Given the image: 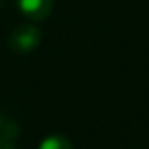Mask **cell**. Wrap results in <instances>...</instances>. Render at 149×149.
Returning a JSON list of instances; mask_svg holds the SVG:
<instances>
[{
    "mask_svg": "<svg viewBox=\"0 0 149 149\" xmlns=\"http://www.w3.org/2000/svg\"><path fill=\"white\" fill-rule=\"evenodd\" d=\"M44 40V30L36 25H19L10 34V47L17 55H26L34 51Z\"/></svg>",
    "mask_w": 149,
    "mask_h": 149,
    "instance_id": "obj_1",
    "label": "cell"
},
{
    "mask_svg": "<svg viewBox=\"0 0 149 149\" xmlns=\"http://www.w3.org/2000/svg\"><path fill=\"white\" fill-rule=\"evenodd\" d=\"M15 6L30 21H44L53 11L55 0H15Z\"/></svg>",
    "mask_w": 149,
    "mask_h": 149,
    "instance_id": "obj_2",
    "label": "cell"
},
{
    "mask_svg": "<svg viewBox=\"0 0 149 149\" xmlns=\"http://www.w3.org/2000/svg\"><path fill=\"white\" fill-rule=\"evenodd\" d=\"M38 149H74V143L62 134H49L40 142Z\"/></svg>",
    "mask_w": 149,
    "mask_h": 149,
    "instance_id": "obj_3",
    "label": "cell"
},
{
    "mask_svg": "<svg viewBox=\"0 0 149 149\" xmlns=\"http://www.w3.org/2000/svg\"><path fill=\"white\" fill-rule=\"evenodd\" d=\"M6 127H8V123H4V128H2V132H0V149H17L15 147V143L11 142V140L17 136V132H6Z\"/></svg>",
    "mask_w": 149,
    "mask_h": 149,
    "instance_id": "obj_4",
    "label": "cell"
},
{
    "mask_svg": "<svg viewBox=\"0 0 149 149\" xmlns=\"http://www.w3.org/2000/svg\"><path fill=\"white\" fill-rule=\"evenodd\" d=\"M2 128H4V119L0 117V132H2Z\"/></svg>",
    "mask_w": 149,
    "mask_h": 149,
    "instance_id": "obj_5",
    "label": "cell"
}]
</instances>
